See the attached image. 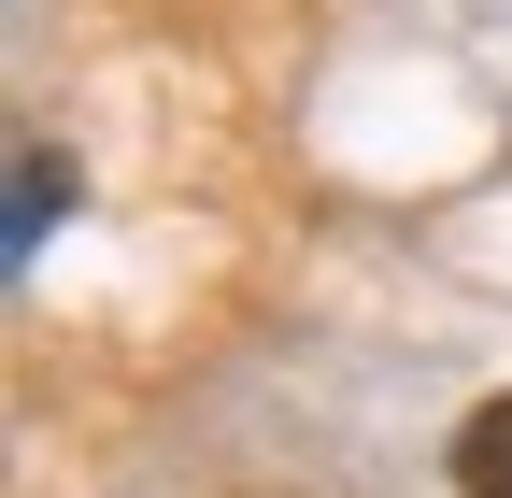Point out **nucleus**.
I'll use <instances>...</instances> for the list:
<instances>
[{
  "label": "nucleus",
  "instance_id": "f257e3e1",
  "mask_svg": "<svg viewBox=\"0 0 512 498\" xmlns=\"http://www.w3.org/2000/svg\"><path fill=\"white\" fill-rule=\"evenodd\" d=\"M57 200H72V157H57V143H15V228H0V242L29 257V242L57 228Z\"/></svg>",
  "mask_w": 512,
  "mask_h": 498
},
{
  "label": "nucleus",
  "instance_id": "f03ea898",
  "mask_svg": "<svg viewBox=\"0 0 512 498\" xmlns=\"http://www.w3.org/2000/svg\"><path fill=\"white\" fill-rule=\"evenodd\" d=\"M456 484H470V498H512V399H484V413L456 427Z\"/></svg>",
  "mask_w": 512,
  "mask_h": 498
}]
</instances>
